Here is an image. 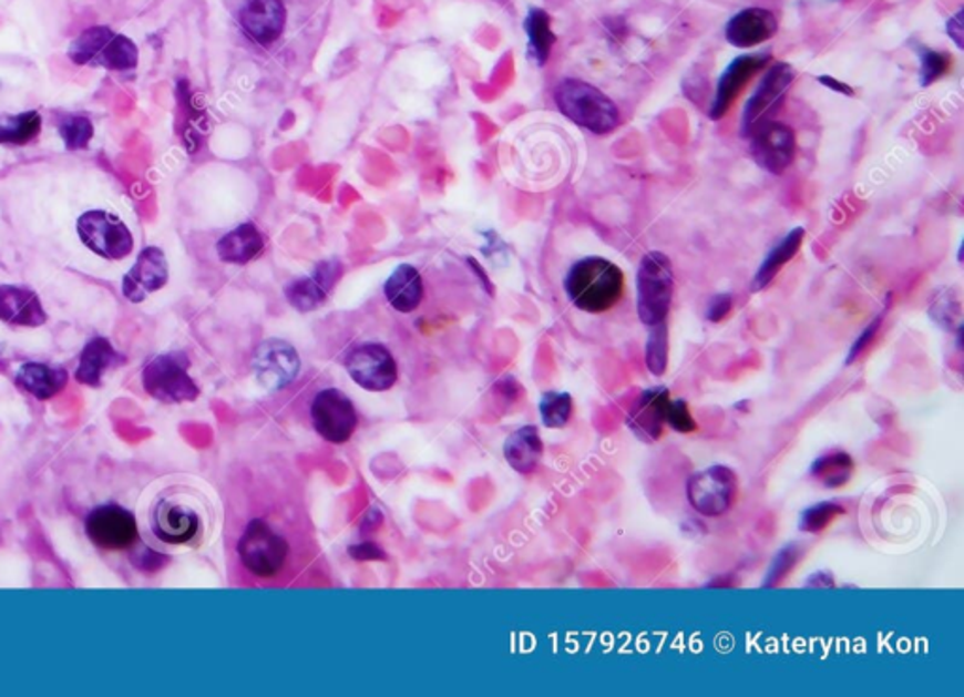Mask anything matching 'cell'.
<instances>
[{"mask_svg":"<svg viewBox=\"0 0 964 697\" xmlns=\"http://www.w3.org/2000/svg\"><path fill=\"white\" fill-rule=\"evenodd\" d=\"M818 82L823 83L827 89H833L837 93L845 94V96H853L855 94V91L848 83L837 82L831 75H820Z\"/></svg>","mask_w":964,"mask_h":697,"instance_id":"7bdbcfd3","label":"cell"},{"mask_svg":"<svg viewBox=\"0 0 964 697\" xmlns=\"http://www.w3.org/2000/svg\"><path fill=\"white\" fill-rule=\"evenodd\" d=\"M311 419L320 438L330 443H347L357 432L358 414L349 396L338 389L320 390L311 403Z\"/></svg>","mask_w":964,"mask_h":697,"instance_id":"30bf717a","label":"cell"},{"mask_svg":"<svg viewBox=\"0 0 964 697\" xmlns=\"http://www.w3.org/2000/svg\"><path fill=\"white\" fill-rule=\"evenodd\" d=\"M187 370L188 360L180 352L153 358L144 370L147 394L164 403L193 402L201 394V389Z\"/></svg>","mask_w":964,"mask_h":697,"instance_id":"8992f818","label":"cell"},{"mask_svg":"<svg viewBox=\"0 0 964 697\" xmlns=\"http://www.w3.org/2000/svg\"><path fill=\"white\" fill-rule=\"evenodd\" d=\"M732 308V298L729 295H718L710 300L707 309V319L712 320V322H720L721 319H726L729 311Z\"/></svg>","mask_w":964,"mask_h":697,"instance_id":"ab89813d","label":"cell"},{"mask_svg":"<svg viewBox=\"0 0 964 697\" xmlns=\"http://www.w3.org/2000/svg\"><path fill=\"white\" fill-rule=\"evenodd\" d=\"M880 322H882V317H878L876 320H872L871 325H869V328L864 330L863 336H861V338H859L858 341L853 344V349L852 352H850V358H848V362H852L853 358H858L859 355H861V352L866 349V346L871 344L872 338L876 336L878 328H880Z\"/></svg>","mask_w":964,"mask_h":697,"instance_id":"60d3db41","label":"cell"},{"mask_svg":"<svg viewBox=\"0 0 964 697\" xmlns=\"http://www.w3.org/2000/svg\"><path fill=\"white\" fill-rule=\"evenodd\" d=\"M343 274L341 263L336 258L317 264L311 276L300 277L288 283L285 287V296L293 308L301 314L320 308L326 301V296L334 289L339 277Z\"/></svg>","mask_w":964,"mask_h":697,"instance_id":"9a60e30c","label":"cell"},{"mask_svg":"<svg viewBox=\"0 0 964 697\" xmlns=\"http://www.w3.org/2000/svg\"><path fill=\"white\" fill-rule=\"evenodd\" d=\"M198 527H201V519L195 511L177 505V503L163 502L155 513L153 532L164 543L183 545V543L195 540Z\"/></svg>","mask_w":964,"mask_h":697,"instance_id":"44dd1931","label":"cell"},{"mask_svg":"<svg viewBox=\"0 0 964 697\" xmlns=\"http://www.w3.org/2000/svg\"><path fill=\"white\" fill-rule=\"evenodd\" d=\"M675 293L673 263L664 253H646L637 271V311L646 327H656L667 319Z\"/></svg>","mask_w":964,"mask_h":697,"instance_id":"3957f363","label":"cell"},{"mask_svg":"<svg viewBox=\"0 0 964 697\" xmlns=\"http://www.w3.org/2000/svg\"><path fill=\"white\" fill-rule=\"evenodd\" d=\"M778 31V19L775 13L765 8H746L732 16L726 27V38L729 44L740 50L763 44Z\"/></svg>","mask_w":964,"mask_h":697,"instance_id":"d6986e66","label":"cell"},{"mask_svg":"<svg viewBox=\"0 0 964 697\" xmlns=\"http://www.w3.org/2000/svg\"><path fill=\"white\" fill-rule=\"evenodd\" d=\"M168 283V260L158 247H147L123 277V295L139 304Z\"/></svg>","mask_w":964,"mask_h":697,"instance_id":"e0dca14e","label":"cell"},{"mask_svg":"<svg viewBox=\"0 0 964 697\" xmlns=\"http://www.w3.org/2000/svg\"><path fill=\"white\" fill-rule=\"evenodd\" d=\"M739 490L735 471L712 465L691 475L688 481L689 505L703 516H720L731 509Z\"/></svg>","mask_w":964,"mask_h":697,"instance_id":"9c48e42d","label":"cell"},{"mask_svg":"<svg viewBox=\"0 0 964 697\" xmlns=\"http://www.w3.org/2000/svg\"><path fill=\"white\" fill-rule=\"evenodd\" d=\"M669 362V334L665 322L650 327V336L646 341V366L654 376H664Z\"/></svg>","mask_w":964,"mask_h":697,"instance_id":"1f68e13d","label":"cell"},{"mask_svg":"<svg viewBox=\"0 0 964 697\" xmlns=\"http://www.w3.org/2000/svg\"><path fill=\"white\" fill-rule=\"evenodd\" d=\"M59 134L69 150H83L93 139V125L83 115H66L59 125Z\"/></svg>","mask_w":964,"mask_h":697,"instance_id":"836d02e7","label":"cell"},{"mask_svg":"<svg viewBox=\"0 0 964 697\" xmlns=\"http://www.w3.org/2000/svg\"><path fill=\"white\" fill-rule=\"evenodd\" d=\"M0 320L16 327H42L48 315L37 293L13 285H0Z\"/></svg>","mask_w":964,"mask_h":697,"instance_id":"ffe728a7","label":"cell"},{"mask_svg":"<svg viewBox=\"0 0 964 697\" xmlns=\"http://www.w3.org/2000/svg\"><path fill=\"white\" fill-rule=\"evenodd\" d=\"M503 454L509 465L519 473H532L543 457V441L535 427H524L509 435Z\"/></svg>","mask_w":964,"mask_h":697,"instance_id":"484cf974","label":"cell"},{"mask_svg":"<svg viewBox=\"0 0 964 697\" xmlns=\"http://www.w3.org/2000/svg\"><path fill=\"white\" fill-rule=\"evenodd\" d=\"M349 554H351L352 560H358V562H382V560H387V553L382 551L381 546L370 543V541L349 546Z\"/></svg>","mask_w":964,"mask_h":697,"instance_id":"74e56055","label":"cell"},{"mask_svg":"<svg viewBox=\"0 0 964 697\" xmlns=\"http://www.w3.org/2000/svg\"><path fill=\"white\" fill-rule=\"evenodd\" d=\"M796 80V70L788 63H777L765 74L758 89L753 91L750 101L746 102L742 113V134L748 136L753 126L767 121V115L780 107L783 94L788 93Z\"/></svg>","mask_w":964,"mask_h":697,"instance_id":"5bb4252c","label":"cell"},{"mask_svg":"<svg viewBox=\"0 0 964 697\" xmlns=\"http://www.w3.org/2000/svg\"><path fill=\"white\" fill-rule=\"evenodd\" d=\"M770 61L769 53H756V55H740L732 61L724 74L718 80L716 88L715 104L710 110L712 120H721L729 110L732 102L737 101V96L742 93L746 83L750 82L753 75L758 74L759 70H763Z\"/></svg>","mask_w":964,"mask_h":697,"instance_id":"ac0fdd59","label":"cell"},{"mask_svg":"<svg viewBox=\"0 0 964 697\" xmlns=\"http://www.w3.org/2000/svg\"><path fill=\"white\" fill-rule=\"evenodd\" d=\"M950 66H952V59L947 53L923 51V55H921V85L929 88L931 83L947 74Z\"/></svg>","mask_w":964,"mask_h":697,"instance_id":"d590c367","label":"cell"},{"mask_svg":"<svg viewBox=\"0 0 964 697\" xmlns=\"http://www.w3.org/2000/svg\"><path fill=\"white\" fill-rule=\"evenodd\" d=\"M947 34L952 37V40L957 44L958 50H963V12H958L955 18L947 21Z\"/></svg>","mask_w":964,"mask_h":697,"instance_id":"b9f144b4","label":"cell"},{"mask_svg":"<svg viewBox=\"0 0 964 697\" xmlns=\"http://www.w3.org/2000/svg\"><path fill=\"white\" fill-rule=\"evenodd\" d=\"M78 234L91 252L107 260L129 257L134 239L125 223L115 215L94 209L78 219Z\"/></svg>","mask_w":964,"mask_h":697,"instance_id":"52a82bcc","label":"cell"},{"mask_svg":"<svg viewBox=\"0 0 964 697\" xmlns=\"http://www.w3.org/2000/svg\"><path fill=\"white\" fill-rule=\"evenodd\" d=\"M66 381H69L66 371L38 362L21 366L16 377V383L38 400H50L64 389Z\"/></svg>","mask_w":964,"mask_h":697,"instance_id":"4316f807","label":"cell"},{"mask_svg":"<svg viewBox=\"0 0 964 697\" xmlns=\"http://www.w3.org/2000/svg\"><path fill=\"white\" fill-rule=\"evenodd\" d=\"M667 422H669L670 427L678 430V432H694L696 430V419L691 417L689 413L688 403L684 402V400H678V402H669V408H667Z\"/></svg>","mask_w":964,"mask_h":697,"instance_id":"8d00e7d4","label":"cell"},{"mask_svg":"<svg viewBox=\"0 0 964 697\" xmlns=\"http://www.w3.org/2000/svg\"><path fill=\"white\" fill-rule=\"evenodd\" d=\"M384 296L396 311L413 314L424 298V283L419 270L411 264L398 266L384 281Z\"/></svg>","mask_w":964,"mask_h":697,"instance_id":"7402d4cb","label":"cell"},{"mask_svg":"<svg viewBox=\"0 0 964 697\" xmlns=\"http://www.w3.org/2000/svg\"><path fill=\"white\" fill-rule=\"evenodd\" d=\"M300 355L285 339H266L253 355V371L264 389H285L300 373Z\"/></svg>","mask_w":964,"mask_h":697,"instance_id":"7c38bea8","label":"cell"},{"mask_svg":"<svg viewBox=\"0 0 964 697\" xmlns=\"http://www.w3.org/2000/svg\"><path fill=\"white\" fill-rule=\"evenodd\" d=\"M796 558L797 556L793 554V549H791V546L786 549V551H782L780 556H778L777 562H775V565H772V570H770L767 584H777L778 581L782 578V575H786V572H789V570L793 567Z\"/></svg>","mask_w":964,"mask_h":697,"instance_id":"f35d334b","label":"cell"},{"mask_svg":"<svg viewBox=\"0 0 964 697\" xmlns=\"http://www.w3.org/2000/svg\"><path fill=\"white\" fill-rule=\"evenodd\" d=\"M804 234H807L804 233V228H802V226H797V228H793L788 236H783V238L780 239L772 249H770L763 264L759 266L758 274L753 277V281H751V290L758 293V290L765 289V287H767V285L778 276V271L782 270L783 266H786L791 258L796 257L797 252L801 249Z\"/></svg>","mask_w":964,"mask_h":697,"instance_id":"83f0119b","label":"cell"},{"mask_svg":"<svg viewBox=\"0 0 964 697\" xmlns=\"http://www.w3.org/2000/svg\"><path fill=\"white\" fill-rule=\"evenodd\" d=\"M352 381L370 392H384L398 381V365L392 352L381 344H363L345 358Z\"/></svg>","mask_w":964,"mask_h":697,"instance_id":"8fae6325","label":"cell"},{"mask_svg":"<svg viewBox=\"0 0 964 697\" xmlns=\"http://www.w3.org/2000/svg\"><path fill=\"white\" fill-rule=\"evenodd\" d=\"M239 25L258 45H271L287 25V8L283 0H245L239 10Z\"/></svg>","mask_w":964,"mask_h":697,"instance_id":"2e32d148","label":"cell"},{"mask_svg":"<svg viewBox=\"0 0 964 697\" xmlns=\"http://www.w3.org/2000/svg\"><path fill=\"white\" fill-rule=\"evenodd\" d=\"M844 513V509L837 505V503H820V505L807 509L802 513L801 527L804 532L816 534V532L825 530L837 516H842Z\"/></svg>","mask_w":964,"mask_h":697,"instance_id":"e575fe53","label":"cell"},{"mask_svg":"<svg viewBox=\"0 0 964 697\" xmlns=\"http://www.w3.org/2000/svg\"><path fill=\"white\" fill-rule=\"evenodd\" d=\"M669 392L667 389L646 390L640 398L639 406L629 417V427L646 440H658L667 421V408H669Z\"/></svg>","mask_w":964,"mask_h":697,"instance_id":"603a6c76","label":"cell"},{"mask_svg":"<svg viewBox=\"0 0 964 697\" xmlns=\"http://www.w3.org/2000/svg\"><path fill=\"white\" fill-rule=\"evenodd\" d=\"M70 61L82 66H102L115 72L139 66V48L131 38L107 27H91L70 44Z\"/></svg>","mask_w":964,"mask_h":697,"instance_id":"277c9868","label":"cell"},{"mask_svg":"<svg viewBox=\"0 0 964 697\" xmlns=\"http://www.w3.org/2000/svg\"><path fill=\"white\" fill-rule=\"evenodd\" d=\"M42 126L38 112L0 117V144L23 145L37 139Z\"/></svg>","mask_w":964,"mask_h":697,"instance_id":"f546056e","label":"cell"},{"mask_svg":"<svg viewBox=\"0 0 964 697\" xmlns=\"http://www.w3.org/2000/svg\"><path fill=\"white\" fill-rule=\"evenodd\" d=\"M85 532L94 545L107 551H121L139 541V522L120 505H102L88 516Z\"/></svg>","mask_w":964,"mask_h":697,"instance_id":"4fadbf2b","label":"cell"},{"mask_svg":"<svg viewBox=\"0 0 964 697\" xmlns=\"http://www.w3.org/2000/svg\"><path fill=\"white\" fill-rule=\"evenodd\" d=\"M524 29H526L527 34L530 57H532L533 63L543 66L551 57L552 45L556 42V37L552 32L551 16L541 8H532L527 13Z\"/></svg>","mask_w":964,"mask_h":697,"instance_id":"f1b7e54d","label":"cell"},{"mask_svg":"<svg viewBox=\"0 0 964 697\" xmlns=\"http://www.w3.org/2000/svg\"><path fill=\"white\" fill-rule=\"evenodd\" d=\"M121 362H123V357L113 349L107 339H93L83 349L80 366L75 370V379L80 383L89 385V387H101L102 376Z\"/></svg>","mask_w":964,"mask_h":697,"instance_id":"d4e9b609","label":"cell"},{"mask_svg":"<svg viewBox=\"0 0 964 697\" xmlns=\"http://www.w3.org/2000/svg\"><path fill=\"white\" fill-rule=\"evenodd\" d=\"M853 473V460L848 452H833L816 460L812 465V475L820 479L821 483L829 489H839L848 483Z\"/></svg>","mask_w":964,"mask_h":697,"instance_id":"4dcf8cb0","label":"cell"},{"mask_svg":"<svg viewBox=\"0 0 964 697\" xmlns=\"http://www.w3.org/2000/svg\"><path fill=\"white\" fill-rule=\"evenodd\" d=\"M554 101L560 112L575 125L594 134H611L621 123V110L599 89L567 78L554 91Z\"/></svg>","mask_w":964,"mask_h":697,"instance_id":"7a4b0ae2","label":"cell"},{"mask_svg":"<svg viewBox=\"0 0 964 697\" xmlns=\"http://www.w3.org/2000/svg\"><path fill=\"white\" fill-rule=\"evenodd\" d=\"M263 252L264 236L253 223L236 226L217 242V255L226 264H247Z\"/></svg>","mask_w":964,"mask_h":697,"instance_id":"cb8c5ba5","label":"cell"},{"mask_svg":"<svg viewBox=\"0 0 964 697\" xmlns=\"http://www.w3.org/2000/svg\"><path fill=\"white\" fill-rule=\"evenodd\" d=\"M238 554L247 572L257 577H274L288 556V543L268 522L250 521L239 537Z\"/></svg>","mask_w":964,"mask_h":697,"instance_id":"5b68a950","label":"cell"},{"mask_svg":"<svg viewBox=\"0 0 964 697\" xmlns=\"http://www.w3.org/2000/svg\"><path fill=\"white\" fill-rule=\"evenodd\" d=\"M624 271L607 258L586 257L571 266L565 293L575 308L586 314H605L624 295Z\"/></svg>","mask_w":964,"mask_h":697,"instance_id":"6da1fadb","label":"cell"},{"mask_svg":"<svg viewBox=\"0 0 964 697\" xmlns=\"http://www.w3.org/2000/svg\"><path fill=\"white\" fill-rule=\"evenodd\" d=\"M751 157L772 176H782L797 155L796 131L780 121H763L751 129Z\"/></svg>","mask_w":964,"mask_h":697,"instance_id":"ba28073f","label":"cell"},{"mask_svg":"<svg viewBox=\"0 0 964 697\" xmlns=\"http://www.w3.org/2000/svg\"><path fill=\"white\" fill-rule=\"evenodd\" d=\"M539 409L545 427L564 428L573 413V398L567 392H546Z\"/></svg>","mask_w":964,"mask_h":697,"instance_id":"d6a6232c","label":"cell"}]
</instances>
